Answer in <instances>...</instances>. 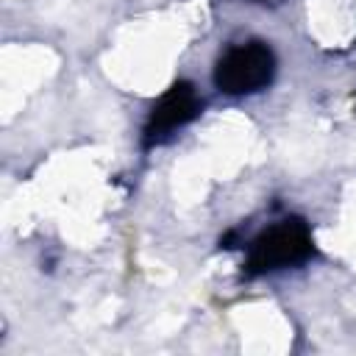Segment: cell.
<instances>
[{
  "label": "cell",
  "mask_w": 356,
  "mask_h": 356,
  "mask_svg": "<svg viewBox=\"0 0 356 356\" xmlns=\"http://www.w3.org/2000/svg\"><path fill=\"white\" fill-rule=\"evenodd\" d=\"M270 70H273L270 50L259 44L236 47L220 61L217 83L225 86V92H253L256 86L270 81Z\"/></svg>",
  "instance_id": "6da1fadb"
},
{
  "label": "cell",
  "mask_w": 356,
  "mask_h": 356,
  "mask_svg": "<svg viewBox=\"0 0 356 356\" xmlns=\"http://www.w3.org/2000/svg\"><path fill=\"white\" fill-rule=\"evenodd\" d=\"M303 239L298 231L292 228H278L273 231L270 239H264V245H259V253H261V261L264 264H275V261H289L295 259L300 250H303Z\"/></svg>",
  "instance_id": "7a4b0ae2"
},
{
  "label": "cell",
  "mask_w": 356,
  "mask_h": 356,
  "mask_svg": "<svg viewBox=\"0 0 356 356\" xmlns=\"http://www.w3.org/2000/svg\"><path fill=\"white\" fill-rule=\"evenodd\" d=\"M192 97H189V92L186 89H181V92H172L170 97H164V103H161V108L153 114V122L159 125V128H172L175 122H184L192 111V103H189Z\"/></svg>",
  "instance_id": "3957f363"
}]
</instances>
